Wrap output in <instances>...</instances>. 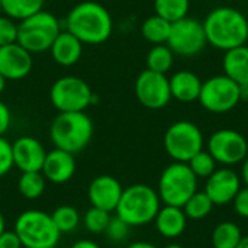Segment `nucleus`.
<instances>
[{
    "instance_id": "1",
    "label": "nucleus",
    "mask_w": 248,
    "mask_h": 248,
    "mask_svg": "<svg viewBox=\"0 0 248 248\" xmlns=\"http://www.w3.org/2000/svg\"><path fill=\"white\" fill-rule=\"evenodd\" d=\"M206 41L221 51L246 45L248 39L247 17L234 7H217L202 22Z\"/></svg>"
},
{
    "instance_id": "2",
    "label": "nucleus",
    "mask_w": 248,
    "mask_h": 248,
    "mask_svg": "<svg viewBox=\"0 0 248 248\" xmlns=\"http://www.w3.org/2000/svg\"><path fill=\"white\" fill-rule=\"evenodd\" d=\"M112 29L113 22L109 10L92 0L78 3L67 16V31L83 44H102L109 39Z\"/></svg>"
},
{
    "instance_id": "3",
    "label": "nucleus",
    "mask_w": 248,
    "mask_h": 248,
    "mask_svg": "<svg viewBox=\"0 0 248 248\" xmlns=\"http://www.w3.org/2000/svg\"><path fill=\"white\" fill-rule=\"evenodd\" d=\"M93 122L84 112H60L51 124L49 137L55 148L77 154L93 137Z\"/></svg>"
},
{
    "instance_id": "4",
    "label": "nucleus",
    "mask_w": 248,
    "mask_h": 248,
    "mask_svg": "<svg viewBox=\"0 0 248 248\" xmlns=\"http://www.w3.org/2000/svg\"><path fill=\"white\" fill-rule=\"evenodd\" d=\"M160 208L157 190L147 185H132L124 189L115 212L131 227H142L155 219Z\"/></svg>"
},
{
    "instance_id": "5",
    "label": "nucleus",
    "mask_w": 248,
    "mask_h": 248,
    "mask_svg": "<svg viewBox=\"0 0 248 248\" xmlns=\"http://www.w3.org/2000/svg\"><path fill=\"white\" fill-rule=\"evenodd\" d=\"M15 232L23 248H55L61 237L51 214L38 209L22 212L15 221Z\"/></svg>"
},
{
    "instance_id": "6",
    "label": "nucleus",
    "mask_w": 248,
    "mask_h": 248,
    "mask_svg": "<svg viewBox=\"0 0 248 248\" xmlns=\"http://www.w3.org/2000/svg\"><path fill=\"white\" fill-rule=\"evenodd\" d=\"M157 192L164 205L183 208L189 198L198 192V177L187 163L174 161L163 170Z\"/></svg>"
},
{
    "instance_id": "7",
    "label": "nucleus",
    "mask_w": 248,
    "mask_h": 248,
    "mask_svg": "<svg viewBox=\"0 0 248 248\" xmlns=\"http://www.w3.org/2000/svg\"><path fill=\"white\" fill-rule=\"evenodd\" d=\"M61 32L58 19L45 10H41L17 25V44L31 54L48 51Z\"/></svg>"
},
{
    "instance_id": "8",
    "label": "nucleus",
    "mask_w": 248,
    "mask_h": 248,
    "mask_svg": "<svg viewBox=\"0 0 248 248\" xmlns=\"http://www.w3.org/2000/svg\"><path fill=\"white\" fill-rule=\"evenodd\" d=\"M49 97L58 112H84L93 103L94 94L83 78L65 76L54 81Z\"/></svg>"
},
{
    "instance_id": "9",
    "label": "nucleus",
    "mask_w": 248,
    "mask_h": 248,
    "mask_svg": "<svg viewBox=\"0 0 248 248\" xmlns=\"http://www.w3.org/2000/svg\"><path fill=\"white\" fill-rule=\"evenodd\" d=\"M164 148L174 161L187 163L195 154L203 150L202 131L189 121L174 122L166 131Z\"/></svg>"
},
{
    "instance_id": "10",
    "label": "nucleus",
    "mask_w": 248,
    "mask_h": 248,
    "mask_svg": "<svg viewBox=\"0 0 248 248\" xmlns=\"http://www.w3.org/2000/svg\"><path fill=\"white\" fill-rule=\"evenodd\" d=\"M198 100L206 110L212 113L230 112L241 100L240 86L225 74L211 77L202 83Z\"/></svg>"
},
{
    "instance_id": "11",
    "label": "nucleus",
    "mask_w": 248,
    "mask_h": 248,
    "mask_svg": "<svg viewBox=\"0 0 248 248\" xmlns=\"http://www.w3.org/2000/svg\"><path fill=\"white\" fill-rule=\"evenodd\" d=\"M167 46L177 55L193 57L198 55L208 44L203 23L193 17H183L171 23Z\"/></svg>"
},
{
    "instance_id": "12",
    "label": "nucleus",
    "mask_w": 248,
    "mask_h": 248,
    "mask_svg": "<svg viewBox=\"0 0 248 248\" xmlns=\"http://www.w3.org/2000/svg\"><path fill=\"white\" fill-rule=\"evenodd\" d=\"M208 151L217 163L234 166L244 161L248 155L247 140L234 129H219L208 141Z\"/></svg>"
},
{
    "instance_id": "13",
    "label": "nucleus",
    "mask_w": 248,
    "mask_h": 248,
    "mask_svg": "<svg viewBox=\"0 0 248 248\" xmlns=\"http://www.w3.org/2000/svg\"><path fill=\"white\" fill-rule=\"evenodd\" d=\"M135 96L147 109H163L171 100L170 81L166 74L147 68L135 80Z\"/></svg>"
},
{
    "instance_id": "14",
    "label": "nucleus",
    "mask_w": 248,
    "mask_h": 248,
    "mask_svg": "<svg viewBox=\"0 0 248 248\" xmlns=\"http://www.w3.org/2000/svg\"><path fill=\"white\" fill-rule=\"evenodd\" d=\"M241 179L231 169H217L206 180L205 193L214 205L222 206L234 201L241 189Z\"/></svg>"
},
{
    "instance_id": "15",
    "label": "nucleus",
    "mask_w": 248,
    "mask_h": 248,
    "mask_svg": "<svg viewBox=\"0 0 248 248\" xmlns=\"http://www.w3.org/2000/svg\"><path fill=\"white\" fill-rule=\"evenodd\" d=\"M124 187L118 179L113 176H99L93 179L87 189V198L92 206L103 209L106 212H113L118 208Z\"/></svg>"
},
{
    "instance_id": "16",
    "label": "nucleus",
    "mask_w": 248,
    "mask_h": 248,
    "mask_svg": "<svg viewBox=\"0 0 248 248\" xmlns=\"http://www.w3.org/2000/svg\"><path fill=\"white\" fill-rule=\"evenodd\" d=\"M32 54L17 42L0 46V74L6 80L25 78L32 70Z\"/></svg>"
},
{
    "instance_id": "17",
    "label": "nucleus",
    "mask_w": 248,
    "mask_h": 248,
    "mask_svg": "<svg viewBox=\"0 0 248 248\" xmlns=\"http://www.w3.org/2000/svg\"><path fill=\"white\" fill-rule=\"evenodd\" d=\"M13 166L23 171H41L46 151L33 137H20L12 144Z\"/></svg>"
},
{
    "instance_id": "18",
    "label": "nucleus",
    "mask_w": 248,
    "mask_h": 248,
    "mask_svg": "<svg viewBox=\"0 0 248 248\" xmlns=\"http://www.w3.org/2000/svg\"><path fill=\"white\" fill-rule=\"evenodd\" d=\"M41 173L44 174L46 182L54 185H64L70 182L76 173L74 154L60 148H54L52 151L46 153Z\"/></svg>"
},
{
    "instance_id": "19",
    "label": "nucleus",
    "mask_w": 248,
    "mask_h": 248,
    "mask_svg": "<svg viewBox=\"0 0 248 248\" xmlns=\"http://www.w3.org/2000/svg\"><path fill=\"white\" fill-rule=\"evenodd\" d=\"M49 51L57 64L64 67H71L76 62H78V60L81 58L83 42L78 38H76L71 32L64 31L57 35Z\"/></svg>"
},
{
    "instance_id": "20",
    "label": "nucleus",
    "mask_w": 248,
    "mask_h": 248,
    "mask_svg": "<svg viewBox=\"0 0 248 248\" xmlns=\"http://www.w3.org/2000/svg\"><path fill=\"white\" fill-rule=\"evenodd\" d=\"M154 222H155L157 231L163 237L176 238L185 232L186 225H187V217L183 208L164 205L163 208H160Z\"/></svg>"
},
{
    "instance_id": "21",
    "label": "nucleus",
    "mask_w": 248,
    "mask_h": 248,
    "mask_svg": "<svg viewBox=\"0 0 248 248\" xmlns=\"http://www.w3.org/2000/svg\"><path fill=\"white\" fill-rule=\"evenodd\" d=\"M169 81H170L171 97H174L176 100L189 103L199 99L203 81L195 73L182 70L174 73L171 78H169Z\"/></svg>"
},
{
    "instance_id": "22",
    "label": "nucleus",
    "mask_w": 248,
    "mask_h": 248,
    "mask_svg": "<svg viewBox=\"0 0 248 248\" xmlns=\"http://www.w3.org/2000/svg\"><path fill=\"white\" fill-rule=\"evenodd\" d=\"M224 73L238 86L248 84V46L241 45L225 51L222 61Z\"/></svg>"
},
{
    "instance_id": "23",
    "label": "nucleus",
    "mask_w": 248,
    "mask_h": 248,
    "mask_svg": "<svg viewBox=\"0 0 248 248\" xmlns=\"http://www.w3.org/2000/svg\"><path fill=\"white\" fill-rule=\"evenodd\" d=\"M170 29H171V23L169 20H166L158 15H154L144 20L141 26V33L148 42L154 45H160L167 42Z\"/></svg>"
},
{
    "instance_id": "24",
    "label": "nucleus",
    "mask_w": 248,
    "mask_h": 248,
    "mask_svg": "<svg viewBox=\"0 0 248 248\" xmlns=\"http://www.w3.org/2000/svg\"><path fill=\"white\" fill-rule=\"evenodd\" d=\"M3 13L13 20H23L42 10L45 0H0Z\"/></svg>"
},
{
    "instance_id": "25",
    "label": "nucleus",
    "mask_w": 248,
    "mask_h": 248,
    "mask_svg": "<svg viewBox=\"0 0 248 248\" xmlns=\"http://www.w3.org/2000/svg\"><path fill=\"white\" fill-rule=\"evenodd\" d=\"M46 187V179L41 171H23L17 180V190L19 193L29 199H38L44 195Z\"/></svg>"
},
{
    "instance_id": "26",
    "label": "nucleus",
    "mask_w": 248,
    "mask_h": 248,
    "mask_svg": "<svg viewBox=\"0 0 248 248\" xmlns=\"http://www.w3.org/2000/svg\"><path fill=\"white\" fill-rule=\"evenodd\" d=\"M243 238L241 230L235 222L225 221L215 227L212 232L214 248H237Z\"/></svg>"
},
{
    "instance_id": "27",
    "label": "nucleus",
    "mask_w": 248,
    "mask_h": 248,
    "mask_svg": "<svg viewBox=\"0 0 248 248\" xmlns=\"http://www.w3.org/2000/svg\"><path fill=\"white\" fill-rule=\"evenodd\" d=\"M174 61V52L167 46V44L154 45L147 54V68L160 74H166Z\"/></svg>"
},
{
    "instance_id": "28",
    "label": "nucleus",
    "mask_w": 248,
    "mask_h": 248,
    "mask_svg": "<svg viewBox=\"0 0 248 248\" xmlns=\"http://www.w3.org/2000/svg\"><path fill=\"white\" fill-rule=\"evenodd\" d=\"M190 0H154L155 15L164 17L170 23L187 16Z\"/></svg>"
},
{
    "instance_id": "29",
    "label": "nucleus",
    "mask_w": 248,
    "mask_h": 248,
    "mask_svg": "<svg viewBox=\"0 0 248 248\" xmlns=\"http://www.w3.org/2000/svg\"><path fill=\"white\" fill-rule=\"evenodd\" d=\"M214 206H215L214 202L205 192H196L183 205V211H185L187 219L199 221V219L206 218L212 212Z\"/></svg>"
},
{
    "instance_id": "30",
    "label": "nucleus",
    "mask_w": 248,
    "mask_h": 248,
    "mask_svg": "<svg viewBox=\"0 0 248 248\" xmlns=\"http://www.w3.org/2000/svg\"><path fill=\"white\" fill-rule=\"evenodd\" d=\"M51 218H52L55 227L58 228V231L61 234L73 232L80 225V214H78V211L76 208H73L70 205L58 206L51 214Z\"/></svg>"
},
{
    "instance_id": "31",
    "label": "nucleus",
    "mask_w": 248,
    "mask_h": 248,
    "mask_svg": "<svg viewBox=\"0 0 248 248\" xmlns=\"http://www.w3.org/2000/svg\"><path fill=\"white\" fill-rule=\"evenodd\" d=\"M190 170L193 171V174L199 179V177H205L208 179L215 170H217V161L215 158L211 155L209 151L201 150L198 154H195L189 161H187Z\"/></svg>"
},
{
    "instance_id": "32",
    "label": "nucleus",
    "mask_w": 248,
    "mask_h": 248,
    "mask_svg": "<svg viewBox=\"0 0 248 248\" xmlns=\"http://www.w3.org/2000/svg\"><path fill=\"white\" fill-rule=\"evenodd\" d=\"M110 218H112L110 212L92 206L83 217V225L92 234H103L106 231Z\"/></svg>"
},
{
    "instance_id": "33",
    "label": "nucleus",
    "mask_w": 248,
    "mask_h": 248,
    "mask_svg": "<svg viewBox=\"0 0 248 248\" xmlns=\"http://www.w3.org/2000/svg\"><path fill=\"white\" fill-rule=\"evenodd\" d=\"M131 225L126 224L122 218H119L118 215L112 217L108 227H106V237L109 238V241L112 243H124L128 237H129V232H131Z\"/></svg>"
},
{
    "instance_id": "34",
    "label": "nucleus",
    "mask_w": 248,
    "mask_h": 248,
    "mask_svg": "<svg viewBox=\"0 0 248 248\" xmlns=\"http://www.w3.org/2000/svg\"><path fill=\"white\" fill-rule=\"evenodd\" d=\"M17 42V25L9 16H0V46Z\"/></svg>"
},
{
    "instance_id": "35",
    "label": "nucleus",
    "mask_w": 248,
    "mask_h": 248,
    "mask_svg": "<svg viewBox=\"0 0 248 248\" xmlns=\"http://www.w3.org/2000/svg\"><path fill=\"white\" fill-rule=\"evenodd\" d=\"M13 154H12V144L0 137V177L6 176L13 169Z\"/></svg>"
},
{
    "instance_id": "36",
    "label": "nucleus",
    "mask_w": 248,
    "mask_h": 248,
    "mask_svg": "<svg viewBox=\"0 0 248 248\" xmlns=\"http://www.w3.org/2000/svg\"><path fill=\"white\" fill-rule=\"evenodd\" d=\"M232 203H234L235 212L241 218H248V187L240 189V192L235 195Z\"/></svg>"
},
{
    "instance_id": "37",
    "label": "nucleus",
    "mask_w": 248,
    "mask_h": 248,
    "mask_svg": "<svg viewBox=\"0 0 248 248\" xmlns=\"http://www.w3.org/2000/svg\"><path fill=\"white\" fill-rule=\"evenodd\" d=\"M0 248H23L20 238L17 237V234L13 231H4L0 235Z\"/></svg>"
},
{
    "instance_id": "38",
    "label": "nucleus",
    "mask_w": 248,
    "mask_h": 248,
    "mask_svg": "<svg viewBox=\"0 0 248 248\" xmlns=\"http://www.w3.org/2000/svg\"><path fill=\"white\" fill-rule=\"evenodd\" d=\"M12 124V113H10V109L0 100V137H3L9 126Z\"/></svg>"
},
{
    "instance_id": "39",
    "label": "nucleus",
    "mask_w": 248,
    "mask_h": 248,
    "mask_svg": "<svg viewBox=\"0 0 248 248\" xmlns=\"http://www.w3.org/2000/svg\"><path fill=\"white\" fill-rule=\"evenodd\" d=\"M71 248H102L97 243L92 241V240H80L77 243L73 244Z\"/></svg>"
},
{
    "instance_id": "40",
    "label": "nucleus",
    "mask_w": 248,
    "mask_h": 248,
    "mask_svg": "<svg viewBox=\"0 0 248 248\" xmlns=\"http://www.w3.org/2000/svg\"><path fill=\"white\" fill-rule=\"evenodd\" d=\"M126 248H157L154 244L147 243V241H135L132 244H129Z\"/></svg>"
},
{
    "instance_id": "41",
    "label": "nucleus",
    "mask_w": 248,
    "mask_h": 248,
    "mask_svg": "<svg viewBox=\"0 0 248 248\" xmlns=\"http://www.w3.org/2000/svg\"><path fill=\"white\" fill-rule=\"evenodd\" d=\"M241 176H243V180H244L246 186L248 187V155H247V158L244 160V164H243V170H241Z\"/></svg>"
},
{
    "instance_id": "42",
    "label": "nucleus",
    "mask_w": 248,
    "mask_h": 248,
    "mask_svg": "<svg viewBox=\"0 0 248 248\" xmlns=\"http://www.w3.org/2000/svg\"><path fill=\"white\" fill-rule=\"evenodd\" d=\"M240 96H241V100H248V84L240 86Z\"/></svg>"
},
{
    "instance_id": "43",
    "label": "nucleus",
    "mask_w": 248,
    "mask_h": 248,
    "mask_svg": "<svg viewBox=\"0 0 248 248\" xmlns=\"http://www.w3.org/2000/svg\"><path fill=\"white\" fill-rule=\"evenodd\" d=\"M6 231V219L3 217V214L0 212V235Z\"/></svg>"
},
{
    "instance_id": "44",
    "label": "nucleus",
    "mask_w": 248,
    "mask_h": 248,
    "mask_svg": "<svg viewBox=\"0 0 248 248\" xmlns=\"http://www.w3.org/2000/svg\"><path fill=\"white\" fill-rule=\"evenodd\" d=\"M237 248H248V235L241 238V241H240V244L237 246Z\"/></svg>"
},
{
    "instance_id": "45",
    "label": "nucleus",
    "mask_w": 248,
    "mask_h": 248,
    "mask_svg": "<svg viewBox=\"0 0 248 248\" xmlns=\"http://www.w3.org/2000/svg\"><path fill=\"white\" fill-rule=\"evenodd\" d=\"M6 81H7V80L0 74V94L3 93V90H4V87H6Z\"/></svg>"
},
{
    "instance_id": "46",
    "label": "nucleus",
    "mask_w": 248,
    "mask_h": 248,
    "mask_svg": "<svg viewBox=\"0 0 248 248\" xmlns=\"http://www.w3.org/2000/svg\"><path fill=\"white\" fill-rule=\"evenodd\" d=\"M164 248H185V247H182V246H179V244H169V246H166Z\"/></svg>"
},
{
    "instance_id": "47",
    "label": "nucleus",
    "mask_w": 248,
    "mask_h": 248,
    "mask_svg": "<svg viewBox=\"0 0 248 248\" xmlns=\"http://www.w3.org/2000/svg\"><path fill=\"white\" fill-rule=\"evenodd\" d=\"M3 15V9H1V3H0V16Z\"/></svg>"
},
{
    "instance_id": "48",
    "label": "nucleus",
    "mask_w": 248,
    "mask_h": 248,
    "mask_svg": "<svg viewBox=\"0 0 248 248\" xmlns=\"http://www.w3.org/2000/svg\"><path fill=\"white\" fill-rule=\"evenodd\" d=\"M55 248H57V247H55Z\"/></svg>"
}]
</instances>
